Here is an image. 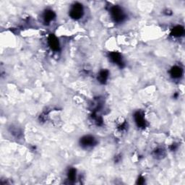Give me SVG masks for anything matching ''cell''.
Segmentation results:
<instances>
[{
    "instance_id": "1",
    "label": "cell",
    "mask_w": 185,
    "mask_h": 185,
    "mask_svg": "<svg viewBox=\"0 0 185 185\" xmlns=\"http://www.w3.org/2000/svg\"><path fill=\"white\" fill-rule=\"evenodd\" d=\"M83 14V7L82 5L79 3L74 4L72 5L70 11V15L73 19H79Z\"/></svg>"
},
{
    "instance_id": "5",
    "label": "cell",
    "mask_w": 185,
    "mask_h": 185,
    "mask_svg": "<svg viewBox=\"0 0 185 185\" xmlns=\"http://www.w3.org/2000/svg\"><path fill=\"white\" fill-rule=\"evenodd\" d=\"M49 44L50 46V47L53 50H58L59 47V41H58L57 38H56L54 36H50L49 38Z\"/></svg>"
},
{
    "instance_id": "9",
    "label": "cell",
    "mask_w": 185,
    "mask_h": 185,
    "mask_svg": "<svg viewBox=\"0 0 185 185\" xmlns=\"http://www.w3.org/2000/svg\"><path fill=\"white\" fill-rule=\"evenodd\" d=\"M110 59L112 60V62L117 64H120L122 62V57L121 55L118 53H111V54H110Z\"/></svg>"
},
{
    "instance_id": "6",
    "label": "cell",
    "mask_w": 185,
    "mask_h": 185,
    "mask_svg": "<svg viewBox=\"0 0 185 185\" xmlns=\"http://www.w3.org/2000/svg\"><path fill=\"white\" fill-rule=\"evenodd\" d=\"M182 69L178 66H174L171 70V75L174 78H179L182 75Z\"/></svg>"
},
{
    "instance_id": "4",
    "label": "cell",
    "mask_w": 185,
    "mask_h": 185,
    "mask_svg": "<svg viewBox=\"0 0 185 185\" xmlns=\"http://www.w3.org/2000/svg\"><path fill=\"white\" fill-rule=\"evenodd\" d=\"M135 121L137 125L140 127H145V118L140 112H137L135 114Z\"/></svg>"
},
{
    "instance_id": "7",
    "label": "cell",
    "mask_w": 185,
    "mask_h": 185,
    "mask_svg": "<svg viewBox=\"0 0 185 185\" xmlns=\"http://www.w3.org/2000/svg\"><path fill=\"white\" fill-rule=\"evenodd\" d=\"M55 14L52 10H46L43 14V20L45 22H50L54 18Z\"/></svg>"
},
{
    "instance_id": "11",
    "label": "cell",
    "mask_w": 185,
    "mask_h": 185,
    "mask_svg": "<svg viewBox=\"0 0 185 185\" xmlns=\"http://www.w3.org/2000/svg\"><path fill=\"white\" fill-rule=\"evenodd\" d=\"M68 176H69V179L70 180H73L75 179V176H76V171L75 170L72 169L70 170L69 171V174H68Z\"/></svg>"
},
{
    "instance_id": "10",
    "label": "cell",
    "mask_w": 185,
    "mask_h": 185,
    "mask_svg": "<svg viewBox=\"0 0 185 185\" xmlns=\"http://www.w3.org/2000/svg\"><path fill=\"white\" fill-rule=\"evenodd\" d=\"M108 76H109V72H108L107 70H103V71H101L99 73V80L101 81V82H104L107 81Z\"/></svg>"
},
{
    "instance_id": "3",
    "label": "cell",
    "mask_w": 185,
    "mask_h": 185,
    "mask_svg": "<svg viewBox=\"0 0 185 185\" xmlns=\"http://www.w3.org/2000/svg\"><path fill=\"white\" fill-rule=\"evenodd\" d=\"M80 143L82 146L85 147H91L95 144V139L93 136H85L81 139Z\"/></svg>"
},
{
    "instance_id": "8",
    "label": "cell",
    "mask_w": 185,
    "mask_h": 185,
    "mask_svg": "<svg viewBox=\"0 0 185 185\" xmlns=\"http://www.w3.org/2000/svg\"><path fill=\"white\" fill-rule=\"evenodd\" d=\"M184 34V28L182 26H176L172 30V35L176 37H180Z\"/></svg>"
},
{
    "instance_id": "2",
    "label": "cell",
    "mask_w": 185,
    "mask_h": 185,
    "mask_svg": "<svg viewBox=\"0 0 185 185\" xmlns=\"http://www.w3.org/2000/svg\"><path fill=\"white\" fill-rule=\"evenodd\" d=\"M111 13L112 18L115 22H122L124 20V17H125L122 8L117 7V6H115V7L111 8Z\"/></svg>"
}]
</instances>
